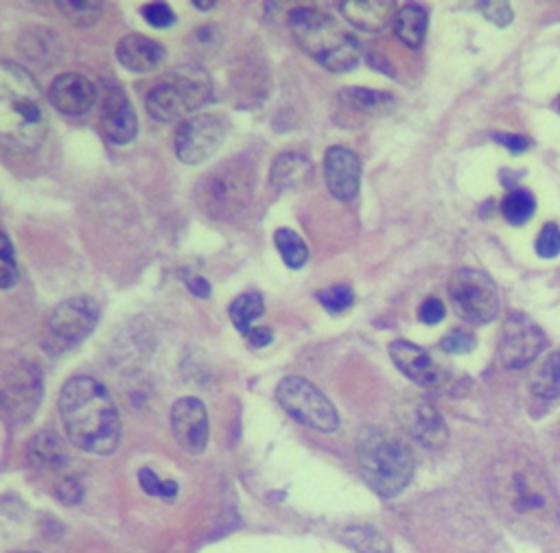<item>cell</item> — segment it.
<instances>
[{
    "instance_id": "cell-1",
    "label": "cell",
    "mask_w": 560,
    "mask_h": 553,
    "mask_svg": "<svg viewBox=\"0 0 560 553\" xmlns=\"http://www.w3.org/2000/svg\"><path fill=\"white\" fill-rule=\"evenodd\" d=\"M60 416L77 449L92 455H110L119 449V409L105 385L92 376L66 381L60 394Z\"/></svg>"
},
{
    "instance_id": "cell-2",
    "label": "cell",
    "mask_w": 560,
    "mask_h": 553,
    "mask_svg": "<svg viewBox=\"0 0 560 553\" xmlns=\"http://www.w3.org/2000/svg\"><path fill=\"white\" fill-rule=\"evenodd\" d=\"M46 132L49 116L40 101L38 86L25 68L14 62L0 66V140L11 151L38 149Z\"/></svg>"
},
{
    "instance_id": "cell-3",
    "label": "cell",
    "mask_w": 560,
    "mask_h": 553,
    "mask_svg": "<svg viewBox=\"0 0 560 553\" xmlns=\"http://www.w3.org/2000/svg\"><path fill=\"white\" fill-rule=\"evenodd\" d=\"M289 29L300 49L331 73H348L361 60V44L355 35L320 9H294Z\"/></svg>"
},
{
    "instance_id": "cell-4",
    "label": "cell",
    "mask_w": 560,
    "mask_h": 553,
    "mask_svg": "<svg viewBox=\"0 0 560 553\" xmlns=\"http://www.w3.org/2000/svg\"><path fill=\"white\" fill-rule=\"evenodd\" d=\"M357 462L366 484L381 499L401 494L414 477L416 460L410 446L392 433L364 429L357 440Z\"/></svg>"
},
{
    "instance_id": "cell-5",
    "label": "cell",
    "mask_w": 560,
    "mask_h": 553,
    "mask_svg": "<svg viewBox=\"0 0 560 553\" xmlns=\"http://www.w3.org/2000/svg\"><path fill=\"white\" fill-rule=\"evenodd\" d=\"M213 99V81L204 68L195 64H184L160 81L147 94V112L151 119L162 123L186 121L193 112Z\"/></svg>"
},
{
    "instance_id": "cell-6",
    "label": "cell",
    "mask_w": 560,
    "mask_h": 553,
    "mask_svg": "<svg viewBox=\"0 0 560 553\" xmlns=\"http://www.w3.org/2000/svg\"><path fill=\"white\" fill-rule=\"evenodd\" d=\"M276 398L287 414L313 431L333 433L340 427L337 409L318 387L302 376H285L276 387Z\"/></svg>"
},
{
    "instance_id": "cell-7",
    "label": "cell",
    "mask_w": 560,
    "mask_h": 553,
    "mask_svg": "<svg viewBox=\"0 0 560 553\" xmlns=\"http://www.w3.org/2000/svg\"><path fill=\"white\" fill-rule=\"evenodd\" d=\"M99 324V304L88 296L64 300L51 311L46 320L44 348L53 355L79 346Z\"/></svg>"
},
{
    "instance_id": "cell-8",
    "label": "cell",
    "mask_w": 560,
    "mask_h": 553,
    "mask_svg": "<svg viewBox=\"0 0 560 553\" xmlns=\"http://www.w3.org/2000/svg\"><path fill=\"white\" fill-rule=\"evenodd\" d=\"M449 298L464 322L488 324L499 313V291L480 269H458L449 280Z\"/></svg>"
},
{
    "instance_id": "cell-9",
    "label": "cell",
    "mask_w": 560,
    "mask_h": 553,
    "mask_svg": "<svg viewBox=\"0 0 560 553\" xmlns=\"http://www.w3.org/2000/svg\"><path fill=\"white\" fill-rule=\"evenodd\" d=\"M228 134V116L221 112L195 114L175 129V154L184 164H202L224 145Z\"/></svg>"
},
{
    "instance_id": "cell-10",
    "label": "cell",
    "mask_w": 560,
    "mask_h": 553,
    "mask_svg": "<svg viewBox=\"0 0 560 553\" xmlns=\"http://www.w3.org/2000/svg\"><path fill=\"white\" fill-rule=\"evenodd\" d=\"M250 191L252 178L248 164L226 162L221 164L219 171L208 175V180L202 186L200 202L208 215L230 217L232 213H237V210L248 204Z\"/></svg>"
},
{
    "instance_id": "cell-11",
    "label": "cell",
    "mask_w": 560,
    "mask_h": 553,
    "mask_svg": "<svg viewBox=\"0 0 560 553\" xmlns=\"http://www.w3.org/2000/svg\"><path fill=\"white\" fill-rule=\"evenodd\" d=\"M42 396V374L33 363L20 361L5 372L0 400H3V411L9 422H14V425H25V422H29L35 411H38Z\"/></svg>"
},
{
    "instance_id": "cell-12",
    "label": "cell",
    "mask_w": 560,
    "mask_h": 553,
    "mask_svg": "<svg viewBox=\"0 0 560 553\" xmlns=\"http://www.w3.org/2000/svg\"><path fill=\"white\" fill-rule=\"evenodd\" d=\"M547 346V337L541 326L528 315L512 313L506 317L499 333V359L510 370H521L541 355Z\"/></svg>"
},
{
    "instance_id": "cell-13",
    "label": "cell",
    "mask_w": 560,
    "mask_h": 553,
    "mask_svg": "<svg viewBox=\"0 0 560 553\" xmlns=\"http://www.w3.org/2000/svg\"><path fill=\"white\" fill-rule=\"evenodd\" d=\"M396 420L407 435L427 449H440L449 440V429L440 411L425 398H405L396 407Z\"/></svg>"
},
{
    "instance_id": "cell-14",
    "label": "cell",
    "mask_w": 560,
    "mask_h": 553,
    "mask_svg": "<svg viewBox=\"0 0 560 553\" xmlns=\"http://www.w3.org/2000/svg\"><path fill=\"white\" fill-rule=\"evenodd\" d=\"M173 438L189 455L204 453L208 444V414L200 398H180L171 407Z\"/></svg>"
},
{
    "instance_id": "cell-15",
    "label": "cell",
    "mask_w": 560,
    "mask_h": 553,
    "mask_svg": "<svg viewBox=\"0 0 560 553\" xmlns=\"http://www.w3.org/2000/svg\"><path fill=\"white\" fill-rule=\"evenodd\" d=\"M326 186L340 202H353L361 184V162L346 147H331L324 156Z\"/></svg>"
},
{
    "instance_id": "cell-16",
    "label": "cell",
    "mask_w": 560,
    "mask_h": 553,
    "mask_svg": "<svg viewBox=\"0 0 560 553\" xmlns=\"http://www.w3.org/2000/svg\"><path fill=\"white\" fill-rule=\"evenodd\" d=\"M49 101L57 112L66 116L86 114L97 101V88L92 81L79 73H64L49 88Z\"/></svg>"
},
{
    "instance_id": "cell-17",
    "label": "cell",
    "mask_w": 560,
    "mask_h": 553,
    "mask_svg": "<svg viewBox=\"0 0 560 553\" xmlns=\"http://www.w3.org/2000/svg\"><path fill=\"white\" fill-rule=\"evenodd\" d=\"M388 350H390V359L394 361V366L399 368L407 379L414 381L420 387H438L442 376L427 350L412 344V341H407V339L392 341Z\"/></svg>"
},
{
    "instance_id": "cell-18",
    "label": "cell",
    "mask_w": 560,
    "mask_h": 553,
    "mask_svg": "<svg viewBox=\"0 0 560 553\" xmlns=\"http://www.w3.org/2000/svg\"><path fill=\"white\" fill-rule=\"evenodd\" d=\"M116 57L123 68L130 73L143 75V73H154L167 60V51L160 42L147 38L143 33H132L116 46Z\"/></svg>"
},
{
    "instance_id": "cell-19",
    "label": "cell",
    "mask_w": 560,
    "mask_h": 553,
    "mask_svg": "<svg viewBox=\"0 0 560 553\" xmlns=\"http://www.w3.org/2000/svg\"><path fill=\"white\" fill-rule=\"evenodd\" d=\"M103 132L112 143L125 145L132 143L138 132V121L134 105L127 94L119 88H112L103 103Z\"/></svg>"
},
{
    "instance_id": "cell-20",
    "label": "cell",
    "mask_w": 560,
    "mask_h": 553,
    "mask_svg": "<svg viewBox=\"0 0 560 553\" xmlns=\"http://www.w3.org/2000/svg\"><path fill=\"white\" fill-rule=\"evenodd\" d=\"M396 7L390 0H346L340 5L342 16L361 31H383L394 25Z\"/></svg>"
},
{
    "instance_id": "cell-21",
    "label": "cell",
    "mask_w": 560,
    "mask_h": 553,
    "mask_svg": "<svg viewBox=\"0 0 560 553\" xmlns=\"http://www.w3.org/2000/svg\"><path fill=\"white\" fill-rule=\"evenodd\" d=\"M27 460L38 470H60L64 468L70 457L66 451V444L55 431H40L27 446Z\"/></svg>"
},
{
    "instance_id": "cell-22",
    "label": "cell",
    "mask_w": 560,
    "mask_h": 553,
    "mask_svg": "<svg viewBox=\"0 0 560 553\" xmlns=\"http://www.w3.org/2000/svg\"><path fill=\"white\" fill-rule=\"evenodd\" d=\"M427 25H429L427 7L416 3H405L396 9L392 29L396 38H399L407 49H420L425 42Z\"/></svg>"
},
{
    "instance_id": "cell-23",
    "label": "cell",
    "mask_w": 560,
    "mask_h": 553,
    "mask_svg": "<svg viewBox=\"0 0 560 553\" xmlns=\"http://www.w3.org/2000/svg\"><path fill=\"white\" fill-rule=\"evenodd\" d=\"M342 108L348 112H355L357 116H377L385 114L392 108V94L379 92V90H368V88H344L340 94Z\"/></svg>"
},
{
    "instance_id": "cell-24",
    "label": "cell",
    "mask_w": 560,
    "mask_h": 553,
    "mask_svg": "<svg viewBox=\"0 0 560 553\" xmlns=\"http://www.w3.org/2000/svg\"><path fill=\"white\" fill-rule=\"evenodd\" d=\"M311 175V162L300 154H285L274 160L270 182L276 191H289V188H298L309 180Z\"/></svg>"
},
{
    "instance_id": "cell-25",
    "label": "cell",
    "mask_w": 560,
    "mask_h": 553,
    "mask_svg": "<svg viewBox=\"0 0 560 553\" xmlns=\"http://www.w3.org/2000/svg\"><path fill=\"white\" fill-rule=\"evenodd\" d=\"M530 390L534 396L554 400L560 398V352L547 355L532 372Z\"/></svg>"
},
{
    "instance_id": "cell-26",
    "label": "cell",
    "mask_w": 560,
    "mask_h": 553,
    "mask_svg": "<svg viewBox=\"0 0 560 553\" xmlns=\"http://www.w3.org/2000/svg\"><path fill=\"white\" fill-rule=\"evenodd\" d=\"M263 313H265V302L261 293L256 291L241 293V296L230 304V320L235 324L237 331L243 335H248L250 328H254L252 324L259 320Z\"/></svg>"
},
{
    "instance_id": "cell-27",
    "label": "cell",
    "mask_w": 560,
    "mask_h": 553,
    "mask_svg": "<svg viewBox=\"0 0 560 553\" xmlns=\"http://www.w3.org/2000/svg\"><path fill=\"white\" fill-rule=\"evenodd\" d=\"M274 243H276V250L280 252V258H283L289 269H300L307 265L309 247L305 241H302L298 232L289 228H280L274 234Z\"/></svg>"
},
{
    "instance_id": "cell-28",
    "label": "cell",
    "mask_w": 560,
    "mask_h": 553,
    "mask_svg": "<svg viewBox=\"0 0 560 553\" xmlns=\"http://www.w3.org/2000/svg\"><path fill=\"white\" fill-rule=\"evenodd\" d=\"M536 213V199L530 191H523V188H517L506 195L504 202H501V215L512 226H523L532 219V215Z\"/></svg>"
},
{
    "instance_id": "cell-29",
    "label": "cell",
    "mask_w": 560,
    "mask_h": 553,
    "mask_svg": "<svg viewBox=\"0 0 560 553\" xmlns=\"http://www.w3.org/2000/svg\"><path fill=\"white\" fill-rule=\"evenodd\" d=\"M340 536L357 553H392L388 540L372 527H348Z\"/></svg>"
},
{
    "instance_id": "cell-30",
    "label": "cell",
    "mask_w": 560,
    "mask_h": 553,
    "mask_svg": "<svg viewBox=\"0 0 560 553\" xmlns=\"http://www.w3.org/2000/svg\"><path fill=\"white\" fill-rule=\"evenodd\" d=\"M315 300L322 304V309L331 315L346 313L355 302L353 287L348 285H331L315 293Z\"/></svg>"
},
{
    "instance_id": "cell-31",
    "label": "cell",
    "mask_w": 560,
    "mask_h": 553,
    "mask_svg": "<svg viewBox=\"0 0 560 553\" xmlns=\"http://www.w3.org/2000/svg\"><path fill=\"white\" fill-rule=\"evenodd\" d=\"M57 7L62 9V14L73 22L75 27H92L97 25L103 16V5L95 3V0H81V3H57Z\"/></svg>"
},
{
    "instance_id": "cell-32",
    "label": "cell",
    "mask_w": 560,
    "mask_h": 553,
    "mask_svg": "<svg viewBox=\"0 0 560 553\" xmlns=\"http://www.w3.org/2000/svg\"><path fill=\"white\" fill-rule=\"evenodd\" d=\"M138 481H140V488H143L149 497H158L165 501H173L175 497H178V484H175V481H162L154 470H149V468L140 470Z\"/></svg>"
},
{
    "instance_id": "cell-33",
    "label": "cell",
    "mask_w": 560,
    "mask_h": 553,
    "mask_svg": "<svg viewBox=\"0 0 560 553\" xmlns=\"http://www.w3.org/2000/svg\"><path fill=\"white\" fill-rule=\"evenodd\" d=\"M477 346L475 335L464 331V328H453L445 337L440 339V350L447 355H466Z\"/></svg>"
},
{
    "instance_id": "cell-34",
    "label": "cell",
    "mask_w": 560,
    "mask_h": 553,
    "mask_svg": "<svg viewBox=\"0 0 560 553\" xmlns=\"http://www.w3.org/2000/svg\"><path fill=\"white\" fill-rule=\"evenodd\" d=\"M0 241H3V252H0V261H3V265H0V285H3V289H11L20 276L16 256H14V245H11L5 232L3 237H0Z\"/></svg>"
},
{
    "instance_id": "cell-35",
    "label": "cell",
    "mask_w": 560,
    "mask_h": 553,
    "mask_svg": "<svg viewBox=\"0 0 560 553\" xmlns=\"http://www.w3.org/2000/svg\"><path fill=\"white\" fill-rule=\"evenodd\" d=\"M536 252L543 258H556L560 254V228L556 223H545L536 239Z\"/></svg>"
},
{
    "instance_id": "cell-36",
    "label": "cell",
    "mask_w": 560,
    "mask_h": 553,
    "mask_svg": "<svg viewBox=\"0 0 560 553\" xmlns=\"http://www.w3.org/2000/svg\"><path fill=\"white\" fill-rule=\"evenodd\" d=\"M143 18L149 22L154 29H169L175 25V14L167 3H151L143 7Z\"/></svg>"
},
{
    "instance_id": "cell-37",
    "label": "cell",
    "mask_w": 560,
    "mask_h": 553,
    "mask_svg": "<svg viewBox=\"0 0 560 553\" xmlns=\"http://www.w3.org/2000/svg\"><path fill=\"white\" fill-rule=\"evenodd\" d=\"M55 497L64 505H77L81 499H84V488H81V484L75 477H66L62 481H57Z\"/></svg>"
},
{
    "instance_id": "cell-38",
    "label": "cell",
    "mask_w": 560,
    "mask_h": 553,
    "mask_svg": "<svg viewBox=\"0 0 560 553\" xmlns=\"http://www.w3.org/2000/svg\"><path fill=\"white\" fill-rule=\"evenodd\" d=\"M480 9H482V14L497 27H508L512 18H515V14H512V7L508 3H499V0H495V3H482Z\"/></svg>"
},
{
    "instance_id": "cell-39",
    "label": "cell",
    "mask_w": 560,
    "mask_h": 553,
    "mask_svg": "<svg viewBox=\"0 0 560 553\" xmlns=\"http://www.w3.org/2000/svg\"><path fill=\"white\" fill-rule=\"evenodd\" d=\"M445 315H447L445 304H442L438 298H427L423 304H420V309H418L420 322L427 324V326L440 324L442 320H445Z\"/></svg>"
},
{
    "instance_id": "cell-40",
    "label": "cell",
    "mask_w": 560,
    "mask_h": 553,
    "mask_svg": "<svg viewBox=\"0 0 560 553\" xmlns=\"http://www.w3.org/2000/svg\"><path fill=\"white\" fill-rule=\"evenodd\" d=\"M493 138L497 140V143L504 145L510 154H523V151L530 149V140L517 136V134H495Z\"/></svg>"
},
{
    "instance_id": "cell-41",
    "label": "cell",
    "mask_w": 560,
    "mask_h": 553,
    "mask_svg": "<svg viewBox=\"0 0 560 553\" xmlns=\"http://www.w3.org/2000/svg\"><path fill=\"white\" fill-rule=\"evenodd\" d=\"M245 337H248L250 346H254V348H265L274 341V333L267 326H254V328H250Z\"/></svg>"
},
{
    "instance_id": "cell-42",
    "label": "cell",
    "mask_w": 560,
    "mask_h": 553,
    "mask_svg": "<svg viewBox=\"0 0 560 553\" xmlns=\"http://www.w3.org/2000/svg\"><path fill=\"white\" fill-rule=\"evenodd\" d=\"M186 287H189V291L197 298H210V291H213L210 289V282L202 276H193L186 280Z\"/></svg>"
},
{
    "instance_id": "cell-43",
    "label": "cell",
    "mask_w": 560,
    "mask_h": 553,
    "mask_svg": "<svg viewBox=\"0 0 560 553\" xmlns=\"http://www.w3.org/2000/svg\"><path fill=\"white\" fill-rule=\"evenodd\" d=\"M193 7H197V9H202V11H210V9H215L217 7V3H193Z\"/></svg>"
},
{
    "instance_id": "cell-44",
    "label": "cell",
    "mask_w": 560,
    "mask_h": 553,
    "mask_svg": "<svg viewBox=\"0 0 560 553\" xmlns=\"http://www.w3.org/2000/svg\"><path fill=\"white\" fill-rule=\"evenodd\" d=\"M20 553H38V551H20Z\"/></svg>"
}]
</instances>
